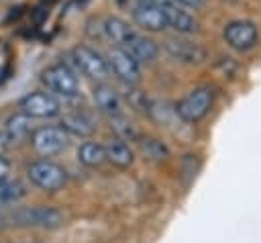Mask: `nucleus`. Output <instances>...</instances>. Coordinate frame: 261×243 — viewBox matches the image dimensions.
Returning a JSON list of instances; mask_svg holds the SVG:
<instances>
[{
	"instance_id": "obj_1",
	"label": "nucleus",
	"mask_w": 261,
	"mask_h": 243,
	"mask_svg": "<svg viewBox=\"0 0 261 243\" xmlns=\"http://www.w3.org/2000/svg\"><path fill=\"white\" fill-rule=\"evenodd\" d=\"M18 227L35 229H57L63 225V214L53 206H20L8 216Z\"/></svg>"
},
{
	"instance_id": "obj_2",
	"label": "nucleus",
	"mask_w": 261,
	"mask_h": 243,
	"mask_svg": "<svg viewBox=\"0 0 261 243\" xmlns=\"http://www.w3.org/2000/svg\"><path fill=\"white\" fill-rule=\"evenodd\" d=\"M27 176H29V180H31L37 188H41V190H45V192H57V190H61V188L65 186V182H67L65 169H63L59 163L51 161V159L33 161V163L29 165V169H27Z\"/></svg>"
},
{
	"instance_id": "obj_3",
	"label": "nucleus",
	"mask_w": 261,
	"mask_h": 243,
	"mask_svg": "<svg viewBox=\"0 0 261 243\" xmlns=\"http://www.w3.org/2000/svg\"><path fill=\"white\" fill-rule=\"evenodd\" d=\"M43 84L47 90L63 96V98H73L80 94V82L75 74L65 65V63H53L41 74Z\"/></svg>"
},
{
	"instance_id": "obj_4",
	"label": "nucleus",
	"mask_w": 261,
	"mask_h": 243,
	"mask_svg": "<svg viewBox=\"0 0 261 243\" xmlns=\"http://www.w3.org/2000/svg\"><path fill=\"white\" fill-rule=\"evenodd\" d=\"M212 100H214V96H212L210 88H196L177 102L175 112L186 123H198L200 118H204L210 112Z\"/></svg>"
},
{
	"instance_id": "obj_5",
	"label": "nucleus",
	"mask_w": 261,
	"mask_h": 243,
	"mask_svg": "<svg viewBox=\"0 0 261 243\" xmlns=\"http://www.w3.org/2000/svg\"><path fill=\"white\" fill-rule=\"evenodd\" d=\"M31 143L41 157H53L67 147L69 133L63 127H41L31 135Z\"/></svg>"
},
{
	"instance_id": "obj_6",
	"label": "nucleus",
	"mask_w": 261,
	"mask_h": 243,
	"mask_svg": "<svg viewBox=\"0 0 261 243\" xmlns=\"http://www.w3.org/2000/svg\"><path fill=\"white\" fill-rule=\"evenodd\" d=\"M106 63L108 69L114 71V76L124 82L126 86H135L141 80V67L139 61L124 49V47H112L106 55Z\"/></svg>"
},
{
	"instance_id": "obj_7",
	"label": "nucleus",
	"mask_w": 261,
	"mask_h": 243,
	"mask_svg": "<svg viewBox=\"0 0 261 243\" xmlns=\"http://www.w3.org/2000/svg\"><path fill=\"white\" fill-rule=\"evenodd\" d=\"M18 108L31 118H53L61 112V102L51 92H31L18 102Z\"/></svg>"
},
{
	"instance_id": "obj_8",
	"label": "nucleus",
	"mask_w": 261,
	"mask_h": 243,
	"mask_svg": "<svg viewBox=\"0 0 261 243\" xmlns=\"http://www.w3.org/2000/svg\"><path fill=\"white\" fill-rule=\"evenodd\" d=\"M71 57H73L75 67L90 80H106L108 63L96 49H92L88 45H77V47H73Z\"/></svg>"
},
{
	"instance_id": "obj_9",
	"label": "nucleus",
	"mask_w": 261,
	"mask_h": 243,
	"mask_svg": "<svg viewBox=\"0 0 261 243\" xmlns=\"http://www.w3.org/2000/svg\"><path fill=\"white\" fill-rule=\"evenodd\" d=\"M133 18L135 22L145 29V31H153V33H159L163 29H167V18H165V12H163V6H157V4H149V2H139L135 8H133Z\"/></svg>"
},
{
	"instance_id": "obj_10",
	"label": "nucleus",
	"mask_w": 261,
	"mask_h": 243,
	"mask_svg": "<svg viewBox=\"0 0 261 243\" xmlns=\"http://www.w3.org/2000/svg\"><path fill=\"white\" fill-rule=\"evenodd\" d=\"M224 41L232 49L245 51V49L255 45V41H257V27L253 22H249V20H234V22L224 27Z\"/></svg>"
},
{
	"instance_id": "obj_11",
	"label": "nucleus",
	"mask_w": 261,
	"mask_h": 243,
	"mask_svg": "<svg viewBox=\"0 0 261 243\" xmlns=\"http://www.w3.org/2000/svg\"><path fill=\"white\" fill-rule=\"evenodd\" d=\"M165 51L173 59L184 61V63H200L206 57V51L198 43H192V41H186V39H167L165 41Z\"/></svg>"
},
{
	"instance_id": "obj_12",
	"label": "nucleus",
	"mask_w": 261,
	"mask_h": 243,
	"mask_svg": "<svg viewBox=\"0 0 261 243\" xmlns=\"http://www.w3.org/2000/svg\"><path fill=\"white\" fill-rule=\"evenodd\" d=\"M94 100L96 106L108 116V118H118L124 114V104L122 98L118 96V92L106 84H100L94 88Z\"/></svg>"
},
{
	"instance_id": "obj_13",
	"label": "nucleus",
	"mask_w": 261,
	"mask_h": 243,
	"mask_svg": "<svg viewBox=\"0 0 261 243\" xmlns=\"http://www.w3.org/2000/svg\"><path fill=\"white\" fill-rule=\"evenodd\" d=\"M124 49H126L139 63H151V61H155V57H157V53H159V47L155 45V41H151L149 37L137 35V33L126 41Z\"/></svg>"
},
{
	"instance_id": "obj_14",
	"label": "nucleus",
	"mask_w": 261,
	"mask_h": 243,
	"mask_svg": "<svg viewBox=\"0 0 261 243\" xmlns=\"http://www.w3.org/2000/svg\"><path fill=\"white\" fill-rule=\"evenodd\" d=\"M163 12H165V18H167V27H171L173 31H177L181 35L194 33L198 29V22L194 20V16L188 14L186 10H181L177 4H165Z\"/></svg>"
},
{
	"instance_id": "obj_15",
	"label": "nucleus",
	"mask_w": 261,
	"mask_h": 243,
	"mask_svg": "<svg viewBox=\"0 0 261 243\" xmlns=\"http://www.w3.org/2000/svg\"><path fill=\"white\" fill-rule=\"evenodd\" d=\"M102 35L108 39V41H112L116 47H124L126 45V41L135 35V31L128 27V22H124L122 18H118V16H108V18H104V22H102Z\"/></svg>"
},
{
	"instance_id": "obj_16",
	"label": "nucleus",
	"mask_w": 261,
	"mask_h": 243,
	"mask_svg": "<svg viewBox=\"0 0 261 243\" xmlns=\"http://www.w3.org/2000/svg\"><path fill=\"white\" fill-rule=\"evenodd\" d=\"M104 155H106V161H110L116 167H128L135 161L133 149L124 143V139H110L104 145Z\"/></svg>"
},
{
	"instance_id": "obj_17",
	"label": "nucleus",
	"mask_w": 261,
	"mask_h": 243,
	"mask_svg": "<svg viewBox=\"0 0 261 243\" xmlns=\"http://www.w3.org/2000/svg\"><path fill=\"white\" fill-rule=\"evenodd\" d=\"M4 133L8 137V143H20L31 135V116H27L24 112H16L12 116H8L6 125H4Z\"/></svg>"
},
{
	"instance_id": "obj_18",
	"label": "nucleus",
	"mask_w": 261,
	"mask_h": 243,
	"mask_svg": "<svg viewBox=\"0 0 261 243\" xmlns=\"http://www.w3.org/2000/svg\"><path fill=\"white\" fill-rule=\"evenodd\" d=\"M61 127L77 137H90L94 133V123L86 112H69L61 118Z\"/></svg>"
},
{
	"instance_id": "obj_19",
	"label": "nucleus",
	"mask_w": 261,
	"mask_h": 243,
	"mask_svg": "<svg viewBox=\"0 0 261 243\" xmlns=\"http://www.w3.org/2000/svg\"><path fill=\"white\" fill-rule=\"evenodd\" d=\"M77 159L80 163H84L86 167H100L106 161L104 155V145L96 143V141H86L80 145L77 149Z\"/></svg>"
},
{
	"instance_id": "obj_20",
	"label": "nucleus",
	"mask_w": 261,
	"mask_h": 243,
	"mask_svg": "<svg viewBox=\"0 0 261 243\" xmlns=\"http://www.w3.org/2000/svg\"><path fill=\"white\" fill-rule=\"evenodd\" d=\"M27 196V186L20 180H4L0 182V204H14Z\"/></svg>"
},
{
	"instance_id": "obj_21",
	"label": "nucleus",
	"mask_w": 261,
	"mask_h": 243,
	"mask_svg": "<svg viewBox=\"0 0 261 243\" xmlns=\"http://www.w3.org/2000/svg\"><path fill=\"white\" fill-rule=\"evenodd\" d=\"M143 151H145L149 157H153V159H163V157L167 155L165 147H163L159 141H155V139H149V141L143 145Z\"/></svg>"
},
{
	"instance_id": "obj_22",
	"label": "nucleus",
	"mask_w": 261,
	"mask_h": 243,
	"mask_svg": "<svg viewBox=\"0 0 261 243\" xmlns=\"http://www.w3.org/2000/svg\"><path fill=\"white\" fill-rule=\"evenodd\" d=\"M8 174H10V163H8L6 157L0 155V182H4L8 178Z\"/></svg>"
},
{
	"instance_id": "obj_23",
	"label": "nucleus",
	"mask_w": 261,
	"mask_h": 243,
	"mask_svg": "<svg viewBox=\"0 0 261 243\" xmlns=\"http://www.w3.org/2000/svg\"><path fill=\"white\" fill-rule=\"evenodd\" d=\"M171 2H173V4H177V6H188V8H200L204 0H171Z\"/></svg>"
},
{
	"instance_id": "obj_24",
	"label": "nucleus",
	"mask_w": 261,
	"mask_h": 243,
	"mask_svg": "<svg viewBox=\"0 0 261 243\" xmlns=\"http://www.w3.org/2000/svg\"><path fill=\"white\" fill-rule=\"evenodd\" d=\"M10 143H8V137H6V133L4 131H0V155L6 151V147H8Z\"/></svg>"
},
{
	"instance_id": "obj_25",
	"label": "nucleus",
	"mask_w": 261,
	"mask_h": 243,
	"mask_svg": "<svg viewBox=\"0 0 261 243\" xmlns=\"http://www.w3.org/2000/svg\"><path fill=\"white\" fill-rule=\"evenodd\" d=\"M143 2H149V4H157V6H165V4H173L171 0H143Z\"/></svg>"
},
{
	"instance_id": "obj_26",
	"label": "nucleus",
	"mask_w": 261,
	"mask_h": 243,
	"mask_svg": "<svg viewBox=\"0 0 261 243\" xmlns=\"http://www.w3.org/2000/svg\"><path fill=\"white\" fill-rule=\"evenodd\" d=\"M2 223H4V216H2V214H0V225H2Z\"/></svg>"
}]
</instances>
